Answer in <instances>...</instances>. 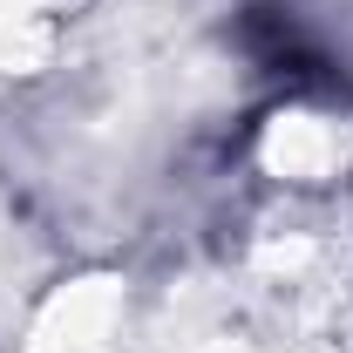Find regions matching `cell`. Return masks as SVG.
I'll use <instances>...</instances> for the list:
<instances>
[{"mask_svg":"<svg viewBox=\"0 0 353 353\" xmlns=\"http://www.w3.org/2000/svg\"><path fill=\"white\" fill-rule=\"evenodd\" d=\"M245 48L259 54L265 68H306L312 61L306 34H299V21H292L285 7H252V14H245Z\"/></svg>","mask_w":353,"mask_h":353,"instance_id":"6da1fadb","label":"cell"}]
</instances>
